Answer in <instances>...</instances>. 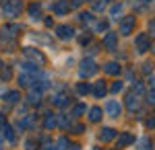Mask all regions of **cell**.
<instances>
[{"mask_svg":"<svg viewBox=\"0 0 155 150\" xmlns=\"http://www.w3.org/2000/svg\"><path fill=\"white\" fill-rule=\"evenodd\" d=\"M106 92H107V86H106V82H104V80L95 82V86H93V95H95L97 99H101V97H104Z\"/></svg>","mask_w":155,"mask_h":150,"instance_id":"cell-14","label":"cell"},{"mask_svg":"<svg viewBox=\"0 0 155 150\" xmlns=\"http://www.w3.org/2000/svg\"><path fill=\"white\" fill-rule=\"evenodd\" d=\"M29 17H31L33 21H39V19H41V6H39V4H31V6H29Z\"/></svg>","mask_w":155,"mask_h":150,"instance_id":"cell-17","label":"cell"},{"mask_svg":"<svg viewBox=\"0 0 155 150\" xmlns=\"http://www.w3.org/2000/svg\"><path fill=\"white\" fill-rule=\"evenodd\" d=\"M4 123H6V117L0 115V127H4Z\"/></svg>","mask_w":155,"mask_h":150,"instance_id":"cell-41","label":"cell"},{"mask_svg":"<svg viewBox=\"0 0 155 150\" xmlns=\"http://www.w3.org/2000/svg\"><path fill=\"white\" fill-rule=\"evenodd\" d=\"M104 70H106L107 76H118L120 72H122V66H120L118 62H107L106 66H104Z\"/></svg>","mask_w":155,"mask_h":150,"instance_id":"cell-11","label":"cell"},{"mask_svg":"<svg viewBox=\"0 0 155 150\" xmlns=\"http://www.w3.org/2000/svg\"><path fill=\"white\" fill-rule=\"evenodd\" d=\"M72 150H81V146H79V144H74V146H72Z\"/></svg>","mask_w":155,"mask_h":150,"instance_id":"cell-43","label":"cell"},{"mask_svg":"<svg viewBox=\"0 0 155 150\" xmlns=\"http://www.w3.org/2000/svg\"><path fill=\"white\" fill-rule=\"evenodd\" d=\"M72 132H74V134H83V132H85V126H81V123H79V126L72 127Z\"/></svg>","mask_w":155,"mask_h":150,"instance_id":"cell-38","label":"cell"},{"mask_svg":"<svg viewBox=\"0 0 155 150\" xmlns=\"http://www.w3.org/2000/svg\"><path fill=\"white\" fill-rule=\"evenodd\" d=\"M147 37H155V19L149 21V33H147Z\"/></svg>","mask_w":155,"mask_h":150,"instance_id":"cell-30","label":"cell"},{"mask_svg":"<svg viewBox=\"0 0 155 150\" xmlns=\"http://www.w3.org/2000/svg\"><path fill=\"white\" fill-rule=\"evenodd\" d=\"M149 105H151V107L155 109V91H151V92H149Z\"/></svg>","mask_w":155,"mask_h":150,"instance_id":"cell-37","label":"cell"},{"mask_svg":"<svg viewBox=\"0 0 155 150\" xmlns=\"http://www.w3.org/2000/svg\"><path fill=\"white\" fill-rule=\"evenodd\" d=\"M56 35H58V39H71L74 35V29L68 25H60V27H56Z\"/></svg>","mask_w":155,"mask_h":150,"instance_id":"cell-9","label":"cell"},{"mask_svg":"<svg viewBox=\"0 0 155 150\" xmlns=\"http://www.w3.org/2000/svg\"><path fill=\"white\" fill-rule=\"evenodd\" d=\"M0 150H2V148H0Z\"/></svg>","mask_w":155,"mask_h":150,"instance_id":"cell-46","label":"cell"},{"mask_svg":"<svg viewBox=\"0 0 155 150\" xmlns=\"http://www.w3.org/2000/svg\"><path fill=\"white\" fill-rule=\"evenodd\" d=\"M77 92H79L81 97H85V95H89V92H91V86H89L87 82H79V84H77Z\"/></svg>","mask_w":155,"mask_h":150,"instance_id":"cell-21","label":"cell"},{"mask_svg":"<svg viewBox=\"0 0 155 150\" xmlns=\"http://www.w3.org/2000/svg\"><path fill=\"white\" fill-rule=\"evenodd\" d=\"M58 126V121H56V115H52V113H48V115L44 117V127H46V130H54V127Z\"/></svg>","mask_w":155,"mask_h":150,"instance_id":"cell-16","label":"cell"},{"mask_svg":"<svg viewBox=\"0 0 155 150\" xmlns=\"http://www.w3.org/2000/svg\"><path fill=\"white\" fill-rule=\"evenodd\" d=\"M85 111H87V107H85L83 103H79V105H74V107H72V113H71V115L72 117H81Z\"/></svg>","mask_w":155,"mask_h":150,"instance_id":"cell-22","label":"cell"},{"mask_svg":"<svg viewBox=\"0 0 155 150\" xmlns=\"http://www.w3.org/2000/svg\"><path fill=\"white\" fill-rule=\"evenodd\" d=\"M151 70H153V64H151V62H145V64H143V72H145V74H149Z\"/></svg>","mask_w":155,"mask_h":150,"instance_id":"cell-35","label":"cell"},{"mask_svg":"<svg viewBox=\"0 0 155 150\" xmlns=\"http://www.w3.org/2000/svg\"><path fill=\"white\" fill-rule=\"evenodd\" d=\"M122 91H124V82L122 80H118V82L112 84V92H122Z\"/></svg>","mask_w":155,"mask_h":150,"instance_id":"cell-28","label":"cell"},{"mask_svg":"<svg viewBox=\"0 0 155 150\" xmlns=\"http://www.w3.org/2000/svg\"><path fill=\"white\" fill-rule=\"evenodd\" d=\"M2 136L8 140V142H15V130H12L11 126H6V123H4V132H2Z\"/></svg>","mask_w":155,"mask_h":150,"instance_id":"cell-23","label":"cell"},{"mask_svg":"<svg viewBox=\"0 0 155 150\" xmlns=\"http://www.w3.org/2000/svg\"><path fill=\"white\" fill-rule=\"evenodd\" d=\"M97 62L93 58H87V60H83L81 62V78H89V76H93V74H97Z\"/></svg>","mask_w":155,"mask_h":150,"instance_id":"cell-1","label":"cell"},{"mask_svg":"<svg viewBox=\"0 0 155 150\" xmlns=\"http://www.w3.org/2000/svg\"><path fill=\"white\" fill-rule=\"evenodd\" d=\"M145 2H153V0H145Z\"/></svg>","mask_w":155,"mask_h":150,"instance_id":"cell-44","label":"cell"},{"mask_svg":"<svg viewBox=\"0 0 155 150\" xmlns=\"http://www.w3.org/2000/svg\"><path fill=\"white\" fill-rule=\"evenodd\" d=\"M104 45L107 49H116V45H118V33H107L104 37Z\"/></svg>","mask_w":155,"mask_h":150,"instance_id":"cell-12","label":"cell"},{"mask_svg":"<svg viewBox=\"0 0 155 150\" xmlns=\"http://www.w3.org/2000/svg\"><path fill=\"white\" fill-rule=\"evenodd\" d=\"M39 146H37L33 140H29V142H25V150H37Z\"/></svg>","mask_w":155,"mask_h":150,"instance_id":"cell-31","label":"cell"},{"mask_svg":"<svg viewBox=\"0 0 155 150\" xmlns=\"http://www.w3.org/2000/svg\"><path fill=\"white\" fill-rule=\"evenodd\" d=\"M79 41H81V43H83V45H87V43H89V41H91V37H89V35H83V37H81V39H79Z\"/></svg>","mask_w":155,"mask_h":150,"instance_id":"cell-40","label":"cell"},{"mask_svg":"<svg viewBox=\"0 0 155 150\" xmlns=\"http://www.w3.org/2000/svg\"><path fill=\"white\" fill-rule=\"evenodd\" d=\"M23 54H25V58H29L35 66H44L46 64V56L39 52V49H33V47H25L23 49Z\"/></svg>","mask_w":155,"mask_h":150,"instance_id":"cell-2","label":"cell"},{"mask_svg":"<svg viewBox=\"0 0 155 150\" xmlns=\"http://www.w3.org/2000/svg\"><path fill=\"white\" fill-rule=\"evenodd\" d=\"M39 150H56V146H54L52 142H48V140H46V142L41 144V148H39Z\"/></svg>","mask_w":155,"mask_h":150,"instance_id":"cell-32","label":"cell"},{"mask_svg":"<svg viewBox=\"0 0 155 150\" xmlns=\"http://www.w3.org/2000/svg\"><path fill=\"white\" fill-rule=\"evenodd\" d=\"M126 107H128L130 113L139 111V109H141V99H139L137 95H128V99H126Z\"/></svg>","mask_w":155,"mask_h":150,"instance_id":"cell-10","label":"cell"},{"mask_svg":"<svg viewBox=\"0 0 155 150\" xmlns=\"http://www.w3.org/2000/svg\"><path fill=\"white\" fill-rule=\"evenodd\" d=\"M149 146H151V140L149 138H141L139 140V150H149Z\"/></svg>","mask_w":155,"mask_h":150,"instance_id":"cell-27","label":"cell"},{"mask_svg":"<svg viewBox=\"0 0 155 150\" xmlns=\"http://www.w3.org/2000/svg\"><path fill=\"white\" fill-rule=\"evenodd\" d=\"M134 23H137V17H134V14L124 17V19L120 21V33L122 35H130L132 29H134Z\"/></svg>","mask_w":155,"mask_h":150,"instance_id":"cell-3","label":"cell"},{"mask_svg":"<svg viewBox=\"0 0 155 150\" xmlns=\"http://www.w3.org/2000/svg\"><path fill=\"white\" fill-rule=\"evenodd\" d=\"M101 117H104V113H101L99 107H91V109H89V121H91V123H99Z\"/></svg>","mask_w":155,"mask_h":150,"instance_id":"cell-13","label":"cell"},{"mask_svg":"<svg viewBox=\"0 0 155 150\" xmlns=\"http://www.w3.org/2000/svg\"><path fill=\"white\" fill-rule=\"evenodd\" d=\"M120 12H122V6H120V4H116V6L112 8V17H114V19H118Z\"/></svg>","mask_w":155,"mask_h":150,"instance_id":"cell-33","label":"cell"},{"mask_svg":"<svg viewBox=\"0 0 155 150\" xmlns=\"http://www.w3.org/2000/svg\"><path fill=\"white\" fill-rule=\"evenodd\" d=\"M106 113H107L110 117H120V115H122V105H120L118 101H107Z\"/></svg>","mask_w":155,"mask_h":150,"instance_id":"cell-6","label":"cell"},{"mask_svg":"<svg viewBox=\"0 0 155 150\" xmlns=\"http://www.w3.org/2000/svg\"><path fill=\"white\" fill-rule=\"evenodd\" d=\"M52 8H54V12H56V14H64V12L68 11L71 6H68V0H58Z\"/></svg>","mask_w":155,"mask_h":150,"instance_id":"cell-15","label":"cell"},{"mask_svg":"<svg viewBox=\"0 0 155 150\" xmlns=\"http://www.w3.org/2000/svg\"><path fill=\"white\" fill-rule=\"evenodd\" d=\"M52 105H56V107H68V105L72 103L71 97H66V95H62V92H58V95H52Z\"/></svg>","mask_w":155,"mask_h":150,"instance_id":"cell-8","label":"cell"},{"mask_svg":"<svg viewBox=\"0 0 155 150\" xmlns=\"http://www.w3.org/2000/svg\"><path fill=\"white\" fill-rule=\"evenodd\" d=\"M151 89L155 91V76H151Z\"/></svg>","mask_w":155,"mask_h":150,"instance_id":"cell-42","label":"cell"},{"mask_svg":"<svg viewBox=\"0 0 155 150\" xmlns=\"http://www.w3.org/2000/svg\"><path fill=\"white\" fill-rule=\"evenodd\" d=\"M4 101H6V103H19V101H21V92L19 91L6 92V95H4Z\"/></svg>","mask_w":155,"mask_h":150,"instance_id":"cell-18","label":"cell"},{"mask_svg":"<svg viewBox=\"0 0 155 150\" xmlns=\"http://www.w3.org/2000/svg\"><path fill=\"white\" fill-rule=\"evenodd\" d=\"M143 92H145V84H143V82H134V86H132V95L141 97Z\"/></svg>","mask_w":155,"mask_h":150,"instance_id":"cell-24","label":"cell"},{"mask_svg":"<svg viewBox=\"0 0 155 150\" xmlns=\"http://www.w3.org/2000/svg\"><path fill=\"white\" fill-rule=\"evenodd\" d=\"M106 8V2H95V11L99 12V11H104Z\"/></svg>","mask_w":155,"mask_h":150,"instance_id":"cell-39","label":"cell"},{"mask_svg":"<svg viewBox=\"0 0 155 150\" xmlns=\"http://www.w3.org/2000/svg\"><path fill=\"white\" fill-rule=\"evenodd\" d=\"M56 117H58V126L60 127H64V130L71 127V119H66V115H56Z\"/></svg>","mask_w":155,"mask_h":150,"instance_id":"cell-26","label":"cell"},{"mask_svg":"<svg viewBox=\"0 0 155 150\" xmlns=\"http://www.w3.org/2000/svg\"><path fill=\"white\" fill-rule=\"evenodd\" d=\"M54 146H56V150H68V140H66V138H60Z\"/></svg>","mask_w":155,"mask_h":150,"instance_id":"cell-25","label":"cell"},{"mask_svg":"<svg viewBox=\"0 0 155 150\" xmlns=\"http://www.w3.org/2000/svg\"><path fill=\"white\" fill-rule=\"evenodd\" d=\"M0 78H2L4 82L12 78V68L11 66H4V64H2V68H0Z\"/></svg>","mask_w":155,"mask_h":150,"instance_id":"cell-19","label":"cell"},{"mask_svg":"<svg viewBox=\"0 0 155 150\" xmlns=\"http://www.w3.org/2000/svg\"><path fill=\"white\" fill-rule=\"evenodd\" d=\"M145 126L149 127V130H153V127H155V117H149V119L145 121Z\"/></svg>","mask_w":155,"mask_h":150,"instance_id":"cell-36","label":"cell"},{"mask_svg":"<svg viewBox=\"0 0 155 150\" xmlns=\"http://www.w3.org/2000/svg\"><path fill=\"white\" fill-rule=\"evenodd\" d=\"M134 45H137V49H139L141 54L149 52V49H151V43H149L147 33H139V35H137V37H134Z\"/></svg>","mask_w":155,"mask_h":150,"instance_id":"cell-4","label":"cell"},{"mask_svg":"<svg viewBox=\"0 0 155 150\" xmlns=\"http://www.w3.org/2000/svg\"><path fill=\"white\" fill-rule=\"evenodd\" d=\"M116 136H118V132H116L114 127H101V132H99V140H101L104 144L116 140Z\"/></svg>","mask_w":155,"mask_h":150,"instance_id":"cell-7","label":"cell"},{"mask_svg":"<svg viewBox=\"0 0 155 150\" xmlns=\"http://www.w3.org/2000/svg\"><path fill=\"white\" fill-rule=\"evenodd\" d=\"M132 142H134V136L130 132H124V134L116 136V148H126V146H130Z\"/></svg>","mask_w":155,"mask_h":150,"instance_id":"cell-5","label":"cell"},{"mask_svg":"<svg viewBox=\"0 0 155 150\" xmlns=\"http://www.w3.org/2000/svg\"><path fill=\"white\" fill-rule=\"evenodd\" d=\"M81 21H83L85 25H89L93 21V14H91V12H83V14H81Z\"/></svg>","mask_w":155,"mask_h":150,"instance_id":"cell-29","label":"cell"},{"mask_svg":"<svg viewBox=\"0 0 155 150\" xmlns=\"http://www.w3.org/2000/svg\"><path fill=\"white\" fill-rule=\"evenodd\" d=\"M39 101H41V92H37V91L29 92V99H27V103H29V105H37Z\"/></svg>","mask_w":155,"mask_h":150,"instance_id":"cell-20","label":"cell"},{"mask_svg":"<svg viewBox=\"0 0 155 150\" xmlns=\"http://www.w3.org/2000/svg\"><path fill=\"white\" fill-rule=\"evenodd\" d=\"M0 68H2V60H0Z\"/></svg>","mask_w":155,"mask_h":150,"instance_id":"cell-45","label":"cell"},{"mask_svg":"<svg viewBox=\"0 0 155 150\" xmlns=\"http://www.w3.org/2000/svg\"><path fill=\"white\" fill-rule=\"evenodd\" d=\"M106 29H107V23H106V21H101V23L95 25V31H99V33H101V31H106Z\"/></svg>","mask_w":155,"mask_h":150,"instance_id":"cell-34","label":"cell"}]
</instances>
